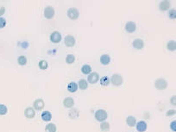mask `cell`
I'll use <instances>...</instances> for the list:
<instances>
[{
	"mask_svg": "<svg viewBox=\"0 0 176 132\" xmlns=\"http://www.w3.org/2000/svg\"><path fill=\"white\" fill-rule=\"evenodd\" d=\"M94 117L98 122L102 123V122H105L107 119L108 114H107L106 111H105L104 109H99L95 111Z\"/></svg>",
	"mask_w": 176,
	"mask_h": 132,
	"instance_id": "cell-1",
	"label": "cell"
},
{
	"mask_svg": "<svg viewBox=\"0 0 176 132\" xmlns=\"http://www.w3.org/2000/svg\"><path fill=\"white\" fill-rule=\"evenodd\" d=\"M110 83L113 86H120L121 85H123L124 83V79L121 76V74H114L111 77H110Z\"/></svg>",
	"mask_w": 176,
	"mask_h": 132,
	"instance_id": "cell-2",
	"label": "cell"
},
{
	"mask_svg": "<svg viewBox=\"0 0 176 132\" xmlns=\"http://www.w3.org/2000/svg\"><path fill=\"white\" fill-rule=\"evenodd\" d=\"M167 81L163 78H159L155 81V86L157 90H165L167 87Z\"/></svg>",
	"mask_w": 176,
	"mask_h": 132,
	"instance_id": "cell-3",
	"label": "cell"
},
{
	"mask_svg": "<svg viewBox=\"0 0 176 132\" xmlns=\"http://www.w3.org/2000/svg\"><path fill=\"white\" fill-rule=\"evenodd\" d=\"M67 15L69 19H71V20H77L79 18V10L77 8L72 7V8H69L67 10Z\"/></svg>",
	"mask_w": 176,
	"mask_h": 132,
	"instance_id": "cell-4",
	"label": "cell"
},
{
	"mask_svg": "<svg viewBox=\"0 0 176 132\" xmlns=\"http://www.w3.org/2000/svg\"><path fill=\"white\" fill-rule=\"evenodd\" d=\"M99 80H100L99 74L98 73H96V72L91 73L89 75H88V77H87V82L90 83V84H93V85L98 83L99 81Z\"/></svg>",
	"mask_w": 176,
	"mask_h": 132,
	"instance_id": "cell-5",
	"label": "cell"
},
{
	"mask_svg": "<svg viewBox=\"0 0 176 132\" xmlns=\"http://www.w3.org/2000/svg\"><path fill=\"white\" fill-rule=\"evenodd\" d=\"M55 11L54 7H52L51 5H48L47 7H45L44 9V17L47 19H52L54 17Z\"/></svg>",
	"mask_w": 176,
	"mask_h": 132,
	"instance_id": "cell-6",
	"label": "cell"
},
{
	"mask_svg": "<svg viewBox=\"0 0 176 132\" xmlns=\"http://www.w3.org/2000/svg\"><path fill=\"white\" fill-rule=\"evenodd\" d=\"M50 41L53 43H59L62 41V34L59 31H54L50 35Z\"/></svg>",
	"mask_w": 176,
	"mask_h": 132,
	"instance_id": "cell-7",
	"label": "cell"
},
{
	"mask_svg": "<svg viewBox=\"0 0 176 132\" xmlns=\"http://www.w3.org/2000/svg\"><path fill=\"white\" fill-rule=\"evenodd\" d=\"M64 42H65V45L68 48H72L75 45L76 43V39L74 38V36H71V35H68V36H66L65 38H64Z\"/></svg>",
	"mask_w": 176,
	"mask_h": 132,
	"instance_id": "cell-8",
	"label": "cell"
},
{
	"mask_svg": "<svg viewBox=\"0 0 176 132\" xmlns=\"http://www.w3.org/2000/svg\"><path fill=\"white\" fill-rule=\"evenodd\" d=\"M45 106V103L42 98H37L33 103V108L36 111H42Z\"/></svg>",
	"mask_w": 176,
	"mask_h": 132,
	"instance_id": "cell-9",
	"label": "cell"
},
{
	"mask_svg": "<svg viewBox=\"0 0 176 132\" xmlns=\"http://www.w3.org/2000/svg\"><path fill=\"white\" fill-rule=\"evenodd\" d=\"M24 116L28 119H32L36 117V110L33 107H28L24 110Z\"/></svg>",
	"mask_w": 176,
	"mask_h": 132,
	"instance_id": "cell-10",
	"label": "cell"
},
{
	"mask_svg": "<svg viewBox=\"0 0 176 132\" xmlns=\"http://www.w3.org/2000/svg\"><path fill=\"white\" fill-rule=\"evenodd\" d=\"M132 46L134 48H136L137 50L142 49L144 48V42H143V40H142L140 38L135 39L132 42Z\"/></svg>",
	"mask_w": 176,
	"mask_h": 132,
	"instance_id": "cell-11",
	"label": "cell"
},
{
	"mask_svg": "<svg viewBox=\"0 0 176 132\" xmlns=\"http://www.w3.org/2000/svg\"><path fill=\"white\" fill-rule=\"evenodd\" d=\"M136 126V130L138 132H145L147 130V128H148L147 123L143 120H141V121L137 122Z\"/></svg>",
	"mask_w": 176,
	"mask_h": 132,
	"instance_id": "cell-12",
	"label": "cell"
},
{
	"mask_svg": "<svg viewBox=\"0 0 176 132\" xmlns=\"http://www.w3.org/2000/svg\"><path fill=\"white\" fill-rule=\"evenodd\" d=\"M136 29V23L132 22V21H129L126 23L125 24V30L128 32V33H133L135 32Z\"/></svg>",
	"mask_w": 176,
	"mask_h": 132,
	"instance_id": "cell-13",
	"label": "cell"
},
{
	"mask_svg": "<svg viewBox=\"0 0 176 132\" xmlns=\"http://www.w3.org/2000/svg\"><path fill=\"white\" fill-rule=\"evenodd\" d=\"M63 105L67 108V109H70L72 107H73L74 105V99L73 98L71 97H67L64 98V100H63Z\"/></svg>",
	"mask_w": 176,
	"mask_h": 132,
	"instance_id": "cell-14",
	"label": "cell"
},
{
	"mask_svg": "<svg viewBox=\"0 0 176 132\" xmlns=\"http://www.w3.org/2000/svg\"><path fill=\"white\" fill-rule=\"evenodd\" d=\"M41 117L44 122H50L52 119V113L48 111H44L41 114Z\"/></svg>",
	"mask_w": 176,
	"mask_h": 132,
	"instance_id": "cell-15",
	"label": "cell"
},
{
	"mask_svg": "<svg viewBox=\"0 0 176 132\" xmlns=\"http://www.w3.org/2000/svg\"><path fill=\"white\" fill-rule=\"evenodd\" d=\"M99 60H100V63H101L102 65H105V66L110 64V55L107 54H102V55L100 56V59H99Z\"/></svg>",
	"mask_w": 176,
	"mask_h": 132,
	"instance_id": "cell-16",
	"label": "cell"
},
{
	"mask_svg": "<svg viewBox=\"0 0 176 132\" xmlns=\"http://www.w3.org/2000/svg\"><path fill=\"white\" fill-rule=\"evenodd\" d=\"M126 123L129 127H135L136 125V119L134 116H128L126 118Z\"/></svg>",
	"mask_w": 176,
	"mask_h": 132,
	"instance_id": "cell-17",
	"label": "cell"
},
{
	"mask_svg": "<svg viewBox=\"0 0 176 132\" xmlns=\"http://www.w3.org/2000/svg\"><path fill=\"white\" fill-rule=\"evenodd\" d=\"M170 8V3L168 1H161L159 4V9L161 11H167Z\"/></svg>",
	"mask_w": 176,
	"mask_h": 132,
	"instance_id": "cell-18",
	"label": "cell"
},
{
	"mask_svg": "<svg viewBox=\"0 0 176 132\" xmlns=\"http://www.w3.org/2000/svg\"><path fill=\"white\" fill-rule=\"evenodd\" d=\"M78 89H79L78 84L75 83V82H73V81L70 82V83L67 85V91H68L69 92H72V93L76 92Z\"/></svg>",
	"mask_w": 176,
	"mask_h": 132,
	"instance_id": "cell-19",
	"label": "cell"
},
{
	"mask_svg": "<svg viewBox=\"0 0 176 132\" xmlns=\"http://www.w3.org/2000/svg\"><path fill=\"white\" fill-rule=\"evenodd\" d=\"M81 72H82V74H84L89 75V74L92 73V68H91V66L88 65V64H84L82 67H81Z\"/></svg>",
	"mask_w": 176,
	"mask_h": 132,
	"instance_id": "cell-20",
	"label": "cell"
},
{
	"mask_svg": "<svg viewBox=\"0 0 176 132\" xmlns=\"http://www.w3.org/2000/svg\"><path fill=\"white\" fill-rule=\"evenodd\" d=\"M167 50L171 51V52H173L176 50V41L174 40H170L169 42H167Z\"/></svg>",
	"mask_w": 176,
	"mask_h": 132,
	"instance_id": "cell-21",
	"label": "cell"
},
{
	"mask_svg": "<svg viewBox=\"0 0 176 132\" xmlns=\"http://www.w3.org/2000/svg\"><path fill=\"white\" fill-rule=\"evenodd\" d=\"M56 125L53 123H49L45 126V132H56Z\"/></svg>",
	"mask_w": 176,
	"mask_h": 132,
	"instance_id": "cell-22",
	"label": "cell"
},
{
	"mask_svg": "<svg viewBox=\"0 0 176 132\" xmlns=\"http://www.w3.org/2000/svg\"><path fill=\"white\" fill-rule=\"evenodd\" d=\"M78 86H79V89H80V90H85L88 87L87 80L85 79H81L78 83Z\"/></svg>",
	"mask_w": 176,
	"mask_h": 132,
	"instance_id": "cell-23",
	"label": "cell"
},
{
	"mask_svg": "<svg viewBox=\"0 0 176 132\" xmlns=\"http://www.w3.org/2000/svg\"><path fill=\"white\" fill-rule=\"evenodd\" d=\"M99 83L101 86H108L110 83V79L107 76H103L100 80H99Z\"/></svg>",
	"mask_w": 176,
	"mask_h": 132,
	"instance_id": "cell-24",
	"label": "cell"
},
{
	"mask_svg": "<svg viewBox=\"0 0 176 132\" xmlns=\"http://www.w3.org/2000/svg\"><path fill=\"white\" fill-rule=\"evenodd\" d=\"M100 129L103 131V132H107V131H110V125L108 122L105 121V122H102L100 123Z\"/></svg>",
	"mask_w": 176,
	"mask_h": 132,
	"instance_id": "cell-25",
	"label": "cell"
},
{
	"mask_svg": "<svg viewBox=\"0 0 176 132\" xmlns=\"http://www.w3.org/2000/svg\"><path fill=\"white\" fill-rule=\"evenodd\" d=\"M38 66H39V68L42 69V70H46L48 67V63L47 62V60H42L39 61L38 63Z\"/></svg>",
	"mask_w": 176,
	"mask_h": 132,
	"instance_id": "cell-26",
	"label": "cell"
},
{
	"mask_svg": "<svg viewBox=\"0 0 176 132\" xmlns=\"http://www.w3.org/2000/svg\"><path fill=\"white\" fill-rule=\"evenodd\" d=\"M75 61V56L72 54H69L66 56V62L67 64H73Z\"/></svg>",
	"mask_w": 176,
	"mask_h": 132,
	"instance_id": "cell-27",
	"label": "cell"
},
{
	"mask_svg": "<svg viewBox=\"0 0 176 132\" xmlns=\"http://www.w3.org/2000/svg\"><path fill=\"white\" fill-rule=\"evenodd\" d=\"M27 61H28L27 58H26L25 56H23V55L19 56L18 59H17V62H18V64L21 65V66H24V65H26V64H27Z\"/></svg>",
	"mask_w": 176,
	"mask_h": 132,
	"instance_id": "cell-28",
	"label": "cell"
},
{
	"mask_svg": "<svg viewBox=\"0 0 176 132\" xmlns=\"http://www.w3.org/2000/svg\"><path fill=\"white\" fill-rule=\"evenodd\" d=\"M8 112V109L6 107V105H0V115L1 116H5L6 115Z\"/></svg>",
	"mask_w": 176,
	"mask_h": 132,
	"instance_id": "cell-29",
	"label": "cell"
},
{
	"mask_svg": "<svg viewBox=\"0 0 176 132\" xmlns=\"http://www.w3.org/2000/svg\"><path fill=\"white\" fill-rule=\"evenodd\" d=\"M168 17L170 19H176V10L171 9L168 11Z\"/></svg>",
	"mask_w": 176,
	"mask_h": 132,
	"instance_id": "cell-30",
	"label": "cell"
},
{
	"mask_svg": "<svg viewBox=\"0 0 176 132\" xmlns=\"http://www.w3.org/2000/svg\"><path fill=\"white\" fill-rule=\"evenodd\" d=\"M176 114V111L173 110V109H171V110H168L166 113V116L167 117H172V116H174Z\"/></svg>",
	"mask_w": 176,
	"mask_h": 132,
	"instance_id": "cell-31",
	"label": "cell"
},
{
	"mask_svg": "<svg viewBox=\"0 0 176 132\" xmlns=\"http://www.w3.org/2000/svg\"><path fill=\"white\" fill-rule=\"evenodd\" d=\"M6 25V20L3 17H0V29L5 28Z\"/></svg>",
	"mask_w": 176,
	"mask_h": 132,
	"instance_id": "cell-32",
	"label": "cell"
},
{
	"mask_svg": "<svg viewBox=\"0 0 176 132\" xmlns=\"http://www.w3.org/2000/svg\"><path fill=\"white\" fill-rule=\"evenodd\" d=\"M170 129H171L173 131L176 132V120H173V121L171 122V123H170Z\"/></svg>",
	"mask_w": 176,
	"mask_h": 132,
	"instance_id": "cell-33",
	"label": "cell"
},
{
	"mask_svg": "<svg viewBox=\"0 0 176 132\" xmlns=\"http://www.w3.org/2000/svg\"><path fill=\"white\" fill-rule=\"evenodd\" d=\"M170 104L172 105L176 106V95H173V96L171 97V98H170Z\"/></svg>",
	"mask_w": 176,
	"mask_h": 132,
	"instance_id": "cell-34",
	"label": "cell"
},
{
	"mask_svg": "<svg viewBox=\"0 0 176 132\" xmlns=\"http://www.w3.org/2000/svg\"><path fill=\"white\" fill-rule=\"evenodd\" d=\"M5 12V7H0V17L3 16Z\"/></svg>",
	"mask_w": 176,
	"mask_h": 132,
	"instance_id": "cell-35",
	"label": "cell"
},
{
	"mask_svg": "<svg viewBox=\"0 0 176 132\" xmlns=\"http://www.w3.org/2000/svg\"><path fill=\"white\" fill-rule=\"evenodd\" d=\"M21 46H22V48H28V42H23L21 44Z\"/></svg>",
	"mask_w": 176,
	"mask_h": 132,
	"instance_id": "cell-36",
	"label": "cell"
}]
</instances>
